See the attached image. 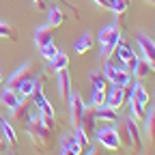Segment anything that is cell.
Segmentation results:
<instances>
[{
    "mask_svg": "<svg viewBox=\"0 0 155 155\" xmlns=\"http://www.w3.org/2000/svg\"><path fill=\"white\" fill-rule=\"evenodd\" d=\"M95 136H97V142H99L104 149L114 151V153H121L123 151V142H121L119 131H116L114 127H101V129L95 131Z\"/></svg>",
    "mask_w": 155,
    "mask_h": 155,
    "instance_id": "4",
    "label": "cell"
},
{
    "mask_svg": "<svg viewBox=\"0 0 155 155\" xmlns=\"http://www.w3.org/2000/svg\"><path fill=\"white\" fill-rule=\"evenodd\" d=\"M5 151H7V140H5L2 131H0V153H5Z\"/></svg>",
    "mask_w": 155,
    "mask_h": 155,
    "instance_id": "37",
    "label": "cell"
},
{
    "mask_svg": "<svg viewBox=\"0 0 155 155\" xmlns=\"http://www.w3.org/2000/svg\"><path fill=\"white\" fill-rule=\"evenodd\" d=\"M106 99H108L106 91H97V88H93V99H91V106H93V108H101V106H106Z\"/></svg>",
    "mask_w": 155,
    "mask_h": 155,
    "instance_id": "29",
    "label": "cell"
},
{
    "mask_svg": "<svg viewBox=\"0 0 155 155\" xmlns=\"http://www.w3.org/2000/svg\"><path fill=\"white\" fill-rule=\"evenodd\" d=\"M88 80H91L93 88H97V91H108V80H106V75H104L101 71H91V73H88Z\"/></svg>",
    "mask_w": 155,
    "mask_h": 155,
    "instance_id": "24",
    "label": "cell"
},
{
    "mask_svg": "<svg viewBox=\"0 0 155 155\" xmlns=\"http://www.w3.org/2000/svg\"><path fill=\"white\" fill-rule=\"evenodd\" d=\"M39 50H41V56L45 58L48 63L52 61V58H54V56H56L58 52H61V50H58V48H56L54 43H48V45H43V48H39Z\"/></svg>",
    "mask_w": 155,
    "mask_h": 155,
    "instance_id": "33",
    "label": "cell"
},
{
    "mask_svg": "<svg viewBox=\"0 0 155 155\" xmlns=\"http://www.w3.org/2000/svg\"><path fill=\"white\" fill-rule=\"evenodd\" d=\"M136 41H138V45H140V50H142V54H144V58L149 61V65L153 67V71H155V41L151 37H147V35H138L136 37Z\"/></svg>",
    "mask_w": 155,
    "mask_h": 155,
    "instance_id": "11",
    "label": "cell"
},
{
    "mask_svg": "<svg viewBox=\"0 0 155 155\" xmlns=\"http://www.w3.org/2000/svg\"><path fill=\"white\" fill-rule=\"evenodd\" d=\"M50 65H52V69L58 73V71H63V69H67L69 67V54H65V52H58L52 61H50Z\"/></svg>",
    "mask_w": 155,
    "mask_h": 155,
    "instance_id": "25",
    "label": "cell"
},
{
    "mask_svg": "<svg viewBox=\"0 0 155 155\" xmlns=\"http://www.w3.org/2000/svg\"><path fill=\"white\" fill-rule=\"evenodd\" d=\"M0 121H2V119H0Z\"/></svg>",
    "mask_w": 155,
    "mask_h": 155,
    "instance_id": "43",
    "label": "cell"
},
{
    "mask_svg": "<svg viewBox=\"0 0 155 155\" xmlns=\"http://www.w3.org/2000/svg\"><path fill=\"white\" fill-rule=\"evenodd\" d=\"M127 101H129V108H131V116H129V119H134L136 123H142L144 121V114H147V108L142 104H138L134 97H129Z\"/></svg>",
    "mask_w": 155,
    "mask_h": 155,
    "instance_id": "21",
    "label": "cell"
},
{
    "mask_svg": "<svg viewBox=\"0 0 155 155\" xmlns=\"http://www.w3.org/2000/svg\"><path fill=\"white\" fill-rule=\"evenodd\" d=\"M35 43L39 48H43L48 43H54V28L48 24V26H41V28H37L35 32Z\"/></svg>",
    "mask_w": 155,
    "mask_h": 155,
    "instance_id": "15",
    "label": "cell"
},
{
    "mask_svg": "<svg viewBox=\"0 0 155 155\" xmlns=\"http://www.w3.org/2000/svg\"><path fill=\"white\" fill-rule=\"evenodd\" d=\"M0 131H2L7 144H11V149H17V144H19L17 142V134H15V129H13V125L9 121H0Z\"/></svg>",
    "mask_w": 155,
    "mask_h": 155,
    "instance_id": "18",
    "label": "cell"
},
{
    "mask_svg": "<svg viewBox=\"0 0 155 155\" xmlns=\"http://www.w3.org/2000/svg\"><path fill=\"white\" fill-rule=\"evenodd\" d=\"M0 101H2V106H5L7 110H11V108L19 101V93H17L15 88H9V86H7V88L2 91V95H0Z\"/></svg>",
    "mask_w": 155,
    "mask_h": 155,
    "instance_id": "20",
    "label": "cell"
},
{
    "mask_svg": "<svg viewBox=\"0 0 155 155\" xmlns=\"http://www.w3.org/2000/svg\"><path fill=\"white\" fill-rule=\"evenodd\" d=\"M144 134H147V140H149V147L155 149V106L151 108L149 116H144Z\"/></svg>",
    "mask_w": 155,
    "mask_h": 155,
    "instance_id": "17",
    "label": "cell"
},
{
    "mask_svg": "<svg viewBox=\"0 0 155 155\" xmlns=\"http://www.w3.org/2000/svg\"><path fill=\"white\" fill-rule=\"evenodd\" d=\"M48 24H50L54 30L61 28V26L65 24V13H63V9H58V7L50 9V13H48Z\"/></svg>",
    "mask_w": 155,
    "mask_h": 155,
    "instance_id": "22",
    "label": "cell"
},
{
    "mask_svg": "<svg viewBox=\"0 0 155 155\" xmlns=\"http://www.w3.org/2000/svg\"><path fill=\"white\" fill-rule=\"evenodd\" d=\"M131 97H134L138 104H142L144 108H149V93L144 91V86H142L140 82H136V84L131 86Z\"/></svg>",
    "mask_w": 155,
    "mask_h": 155,
    "instance_id": "23",
    "label": "cell"
},
{
    "mask_svg": "<svg viewBox=\"0 0 155 155\" xmlns=\"http://www.w3.org/2000/svg\"><path fill=\"white\" fill-rule=\"evenodd\" d=\"M37 67L32 65V63H26V65H22L19 69H15L13 73H11V78L7 80V86L9 88H17L22 82H26V80H37Z\"/></svg>",
    "mask_w": 155,
    "mask_h": 155,
    "instance_id": "6",
    "label": "cell"
},
{
    "mask_svg": "<svg viewBox=\"0 0 155 155\" xmlns=\"http://www.w3.org/2000/svg\"><path fill=\"white\" fill-rule=\"evenodd\" d=\"M144 2H149V5H153V7H155V0H144Z\"/></svg>",
    "mask_w": 155,
    "mask_h": 155,
    "instance_id": "40",
    "label": "cell"
},
{
    "mask_svg": "<svg viewBox=\"0 0 155 155\" xmlns=\"http://www.w3.org/2000/svg\"><path fill=\"white\" fill-rule=\"evenodd\" d=\"M104 75L110 84H119V86H131V71L121 63V65H114V63H108L104 65Z\"/></svg>",
    "mask_w": 155,
    "mask_h": 155,
    "instance_id": "3",
    "label": "cell"
},
{
    "mask_svg": "<svg viewBox=\"0 0 155 155\" xmlns=\"http://www.w3.org/2000/svg\"><path fill=\"white\" fill-rule=\"evenodd\" d=\"M24 125H26V134H28V138H30L35 151L37 153H48L52 149V144H54V131L48 129L41 121H39V112L30 114Z\"/></svg>",
    "mask_w": 155,
    "mask_h": 155,
    "instance_id": "1",
    "label": "cell"
},
{
    "mask_svg": "<svg viewBox=\"0 0 155 155\" xmlns=\"http://www.w3.org/2000/svg\"><path fill=\"white\" fill-rule=\"evenodd\" d=\"M93 43H95V41H93V35H91V32H86V35H82V37L75 41L73 50L80 54V56H84V54H88V52L93 50Z\"/></svg>",
    "mask_w": 155,
    "mask_h": 155,
    "instance_id": "19",
    "label": "cell"
},
{
    "mask_svg": "<svg viewBox=\"0 0 155 155\" xmlns=\"http://www.w3.org/2000/svg\"><path fill=\"white\" fill-rule=\"evenodd\" d=\"M119 138H121L123 144H127L134 151V155H140L142 153V144H144L142 142V131H140L138 123H136L134 119H127L123 123V127L119 129Z\"/></svg>",
    "mask_w": 155,
    "mask_h": 155,
    "instance_id": "2",
    "label": "cell"
},
{
    "mask_svg": "<svg viewBox=\"0 0 155 155\" xmlns=\"http://www.w3.org/2000/svg\"><path fill=\"white\" fill-rule=\"evenodd\" d=\"M30 104H32V97H26V95H19V101L9 110L11 112V116L15 121H19V123H26L28 121V110H30Z\"/></svg>",
    "mask_w": 155,
    "mask_h": 155,
    "instance_id": "10",
    "label": "cell"
},
{
    "mask_svg": "<svg viewBox=\"0 0 155 155\" xmlns=\"http://www.w3.org/2000/svg\"><path fill=\"white\" fill-rule=\"evenodd\" d=\"M95 119L97 121H106V123H116V121H119V110H114L110 106L95 108Z\"/></svg>",
    "mask_w": 155,
    "mask_h": 155,
    "instance_id": "16",
    "label": "cell"
},
{
    "mask_svg": "<svg viewBox=\"0 0 155 155\" xmlns=\"http://www.w3.org/2000/svg\"><path fill=\"white\" fill-rule=\"evenodd\" d=\"M116 56H119V61H121L129 71L136 67V63H138V54H136V52L131 50V45H129V43H125L123 39H121V43L116 45Z\"/></svg>",
    "mask_w": 155,
    "mask_h": 155,
    "instance_id": "9",
    "label": "cell"
},
{
    "mask_svg": "<svg viewBox=\"0 0 155 155\" xmlns=\"http://www.w3.org/2000/svg\"><path fill=\"white\" fill-rule=\"evenodd\" d=\"M108 2H110V5H114V0H108Z\"/></svg>",
    "mask_w": 155,
    "mask_h": 155,
    "instance_id": "42",
    "label": "cell"
},
{
    "mask_svg": "<svg viewBox=\"0 0 155 155\" xmlns=\"http://www.w3.org/2000/svg\"><path fill=\"white\" fill-rule=\"evenodd\" d=\"M86 155H101V149H88Z\"/></svg>",
    "mask_w": 155,
    "mask_h": 155,
    "instance_id": "38",
    "label": "cell"
},
{
    "mask_svg": "<svg viewBox=\"0 0 155 155\" xmlns=\"http://www.w3.org/2000/svg\"><path fill=\"white\" fill-rule=\"evenodd\" d=\"M32 5H35L39 11H45V0H32Z\"/></svg>",
    "mask_w": 155,
    "mask_h": 155,
    "instance_id": "36",
    "label": "cell"
},
{
    "mask_svg": "<svg viewBox=\"0 0 155 155\" xmlns=\"http://www.w3.org/2000/svg\"><path fill=\"white\" fill-rule=\"evenodd\" d=\"M153 73V67L149 65V61L147 58H138V63H136V67L131 69V75H134V80L136 82H142V80H147V78Z\"/></svg>",
    "mask_w": 155,
    "mask_h": 155,
    "instance_id": "13",
    "label": "cell"
},
{
    "mask_svg": "<svg viewBox=\"0 0 155 155\" xmlns=\"http://www.w3.org/2000/svg\"><path fill=\"white\" fill-rule=\"evenodd\" d=\"M73 136H75V140H78V144H80V149L86 153L88 149H91V136L82 129V127H75V131H73Z\"/></svg>",
    "mask_w": 155,
    "mask_h": 155,
    "instance_id": "26",
    "label": "cell"
},
{
    "mask_svg": "<svg viewBox=\"0 0 155 155\" xmlns=\"http://www.w3.org/2000/svg\"><path fill=\"white\" fill-rule=\"evenodd\" d=\"M131 7V0H114V5H112V13L114 15H125Z\"/></svg>",
    "mask_w": 155,
    "mask_h": 155,
    "instance_id": "30",
    "label": "cell"
},
{
    "mask_svg": "<svg viewBox=\"0 0 155 155\" xmlns=\"http://www.w3.org/2000/svg\"><path fill=\"white\" fill-rule=\"evenodd\" d=\"M114 54H116V45H101V63L108 65V63H114Z\"/></svg>",
    "mask_w": 155,
    "mask_h": 155,
    "instance_id": "28",
    "label": "cell"
},
{
    "mask_svg": "<svg viewBox=\"0 0 155 155\" xmlns=\"http://www.w3.org/2000/svg\"><path fill=\"white\" fill-rule=\"evenodd\" d=\"M58 91H61V99L63 101H69L73 88H71V75H69L67 69L58 71Z\"/></svg>",
    "mask_w": 155,
    "mask_h": 155,
    "instance_id": "12",
    "label": "cell"
},
{
    "mask_svg": "<svg viewBox=\"0 0 155 155\" xmlns=\"http://www.w3.org/2000/svg\"><path fill=\"white\" fill-rule=\"evenodd\" d=\"M2 82H5V78H2V73H0V84H2Z\"/></svg>",
    "mask_w": 155,
    "mask_h": 155,
    "instance_id": "41",
    "label": "cell"
},
{
    "mask_svg": "<svg viewBox=\"0 0 155 155\" xmlns=\"http://www.w3.org/2000/svg\"><path fill=\"white\" fill-rule=\"evenodd\" d=\"M35 86H37V80H26V82H22L15 91L19 93V95H26V97H30L32 95V91H35Z\"/></svg>",
    "mask_w": 155,
    "mask_h": 155,
    "instance_id": "32",
    "label": "cell"
},
{
    "mask_svg": "<svg viewBox=\"0 0 155 155\" xmlns=\"http://www.w3.org/2000/svg\"><path fill=\"white\" fill-rule=\"evenodd\" d=\"M39 121H41V123H43V125H45L48 129H52V131H56V127H58V125H56V116L43 114L41 110H39Z\"/></svg>",
    "mask_w": 155,
    "mask_h": 155,
    "instance_id": "34",
    "label": "cell"
},
{
    "mask_svg": "<svg viewBox=\"0 0 155 155\" xmlns=\"http://www.w3.org/2000/svg\"><path fill=\"white\" fill-rule=\"evenodd\" d=\"M97 39H99L101 45H119L121 39H123V30L116 26V24H110V26L101 28V32H99Z\"/></svg>",
    "mask_w": 155,
    "mask_h": 155,
    "instance_id": "8",
    "label": "cell"
},
{
    "mask_svg": "<svg viewBox=\"0 0 155 155\" xmlns=\"http://www.w3.org/2000/svg\"><path fill=\"white\" fill-rule=\"evenodd\" d=\"M63 149H71L75 153L84 155V151L80 149V144H78V140H75V136H65V138H63Z\"/></svg>",
    "mask_w": 155,
    "mask_h": 155,
    "instance_id": "31",
    "label": "cell"
},
{
    "mask_svg": "<svg viewBox=\"0 0 155 155\" xmlns=\"http://www.w3.org/2000/svg\"><path fill=\"white\" fill-rule=\"evenodd\" d=\"M63 155H80V153H75V151H71V149H63Z\"/></svg>",
    "mask_w": 155,
    "mask_h": 155,
    "instance_id": "39",
    "label": "cell"
},
{
    "mask_svg": "<svg viewBox=\"0 0 155 155\" xmlns=\"http://www.w3.org/2000/svg\"><path fill=\"white\" fill-rule=\"evenodd\" d=\"M95 123H97V119H95V108L91 106V108H86L84 110V114H82V121H80V125L78 127H82L91 138L95 136Z\"/></svg>",
    "mask_w": 155,
    "mask_h": 155,
    "instance_id": "14",
    "label": "cell"
},
{
    "mask_svg": "<svg viewBox=\"0 0 155 155\" xmlns=\"http://www.w3.org/2000/svg\"><path fill=\"white\" fill-rule=\"evenodd\" d=\"M93 2H95L97 7H101V9H106V11H112V5L108 2V0H93Z\"/></svg>",
    "mask_w": 155,
    "mask_h": 155,
    "instance_id": "35",
    "label": "cell"
},
{
    "mask_svg": "<svg viewBox=\"0 0 155 155\" xmlns=\"http://www.w3.org/2000/svg\"><path fill=\"white\" fill-rule=\"evenodd\" d=\"M106 95H108L106 104H108L110 108H114V110H121V108L127 104V99L131 97V86H119V84H112V86L106 91Z\"/></svg>",
    "mask_w": 155,
    "mask_h": 155,
    "instance_id": "5",
    "label": "cell"
},
{
    "mask_svg": "<svg viewBox=\"0 0 155 155\" xmlns=\"http://www.w3.org/2000/svg\"><path fill=\"white\" fill-rule=\"evenodd\" d=\"M69 116H71V123H73V127H78L80 125V121H82V114H84V110H86V104L82 101V97H80V93H71V97H69Z\"/></svg>",
    "mask_w": 155,
    "mask_h": 155,
    "instance_id": "7",
    "label": "cell"
},
{
    "mask_svg": "<svg viewBox=\"0 0 155 155\" xmlns=\"http://www.w3.org/2000/svg\"><path fill=\"white\" fill-rule=\"evenodd\" d=\"M0 37H2V39H11V41H17V39H19L17 30L11 24H5V22H0Z\"/></svg>",
    "mask_w": 155,
    "mask_h": 155,
    "instance_id": "27",
    "label": "cell"
}]
</instances>
